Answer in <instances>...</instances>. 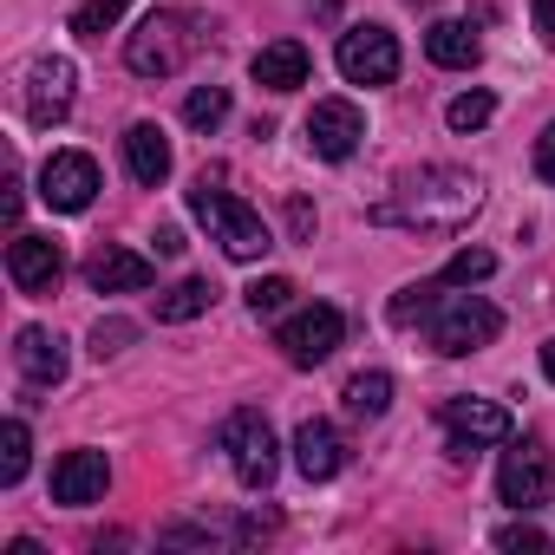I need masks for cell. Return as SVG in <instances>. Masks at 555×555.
Instances as JSON below:
<instances>
[{
    "mask_svg": "<svg viewBox=\"0 0 555 555\" xmlns=\"http://www.w3.org/2000/svg\"><path fill=\"white\" fill-rule=\"evenodd\" d=\"M222 118H229V92H222V86H196V92L183 99V125H190V131H216Z\"/></svg>",
    "mask_w": 555,
    "mask_h": 555,
    "instance_id": "cell-25",
    "label": "cell"
},
{
    "mask_svg": "<svg viewBox=\"0 0 555 555\" xmlns=\"http://www.w3.org/2000/svg\"><path fill=\"white\" fill-rule=\"evenodd\" d=\"M496 548H509V555H542L548 535H542L535 522H509V529H496Z\"/></svg>",
    "mask_w": 555,
    "mask_h": 555,
    "instance_id": "cell-30",
    "label": "cell"
},
{
    "mask_svg": "<svg viewBox=\"0 0 555 555\" xmlns=\"http://www.w3.org/2000/svg\"><path fill=\"white\" fill-rule=\"evenodd\" d=\"M209 301H216V288L203 282V274H190V282H177V288H164L157 295V321H196V314H209Z\"/></svg>",
    "mask_w": 555,
    "mask_h": 555,
    "instance_id": "cell-21",
    "label": "cell"
},
{
    "mask_svg": "<svg viewBox=\"0 0 555 555\" xmlns=\"http://www.w3.org/2000/svg\"><path fill=\"white\" fill-rule=\"evenodd\" d=\"M334 60L347 73V86H392L399 79V40L386 27H347Z\"/></svg>",
    "mask_w": 555,
    "mask_h": 555,
    "instance_id": "cell-8",
    "label": "cell"
},
{
    "mask_svg": "<svg viewBox=\"0 0 555 555\" xmlns=\"http://www.w3.org/2000/svg\"><path fill=\"white\" fill-rule=\"evenodd\" d=\"M157 255H183V235L177 229H157Z\"/></svg>",
    "mask_w": 555,
    "mask_h": 555,
    "instance_id": "cell-33",
    "label": "cell"
},
{
    "mask_svg": "<svg viewBox=\"0 0 555 555\" xmlns=\"http://www.w3.org/2000/svg\"><path fill=\"white\" fill-rule=\"evenodd\" d=\"M360 138H366V118H360L353 99H321V105L308 112V144H314V157L340 164V157L360 151Z\"/></svg>",
    "mask_w": 555,
    "mask_h": 555,
    "instance_id": "cell-11",
    "label": "cell"
},
{
    "mask_svg": "<svg viewBox=\"0 0 555 555\" xmlns=\"http://www.w3.org/2000/svg\"><path fill=\"white\" fill-rule=\"evenodd\" d=\"M535 177H542V183H555V125L535 138Z\"/></svg>",
    "mask_w": 555,
    "mask_h": 555,
    "instance_id": "cell-31",
    "label": "cell"
},
{
    "mask_svg": "<svg viewBox=\"0 0 555 555\" xmlns=\"http://www.w3.org/2000/svg\"><path fill=\"white\" fill-rule=\"evenodd\" d=\"M14 366L34 379V386H60L66 379V340L53 334V327H21V340H14Z\"/></svg>",
    "mask_w": 555,
    "mask_h": 555,
    "instance_id": "cell-16",
    "label": "cell"
},
{
    "mask_svg": "<svg viewBox=\"0 0 555 555\" xmlns=\"http://www.w3.org/2000/svg\"><path fill=\"white\" fill-rule=\"evenodd\" d=\"M340 334H347L340 308L314 301V308H301V314H288V321H282V334H274V347L288 353V366H321V360H334Z\"/></svg>",
    "mask_w": 555,
    "mask_h": 555,
    "instance_id": "cell-7",
    "label": "cell"
},
{
    "mask_svg": "<svg viewBox=\"0 0 555 555\" xmlns=\"http://www.w3.org/2000/svg\"><path fill=\"white\" fill-rule=\"evenodd\" d=\"M535 27H542V40H555V0H535Z\"/></svg>",
    "mask_w": 555,
    "mask_h": 555,
    "instance_id": "cell-32",
    "label": "cell"
},
{
    "mask_svg": "<svg viewBox=\"0 0 555 555\" xmlns=\"http://www.w3.org/2000/svg\"><path fill=\"white\" fill-rule=\"evenodd\" d=\"M203 21L196 14H183V8H164V14H151L131 40H125V66L138 73V79H170V73H183L196 53H203Z\"/></svg>",
    "mask_w": 555,
    "mask_h": 555,
    "instance_id": "cell-2",
    "label": "cell"
},
{
    "mask_svg": "<svg viewBox=\"0 0 555 555\" xmlns=\"http://www.w3.org/2000/svg\"><path fill=\"white\" fill-rule=\"evenodd\" d=\"M496 334H503V314H496L483 295H444V301L431 308V347H438L444 360L483 353Z\"/></svg>",
    "mask_w": 555,
    "mask_h": 555,
    "instance_id": "cell-4",
    "label": "cell"
},
{
    "mask_svg": "<svg viewBox=\"0 0 555 555\" xmlns=\"http://www.w3.org/2000/svg\"><path fill=\"white\" fill-rule=\"evenodd\" d=\"M222 451H229V464H235V477H242L248 490H268L274 470H282V444H274V431H268L261 412H229Z\"/></svg>",
    "mask_w": 555,
    "mask_h": 555,
    "instance_id": "cell-5",
    "label": "cell"
},
{
    "mask_svg": "<svg viewBox=\"0 0 555 555\" xmlns=\"http://www.w3.org/2000/svg\"><path fill=\"white\" fill-rule=\"evenodd\" d=\"M490 268H496V255H490V248H457V255L444 261L438 282H444V288H477V282H490Z\"/></svg>",
    "mask_w": 555,
    "mask_h": 555,
    "instance_id": "cell-24",
    "label": "cell"
},
{
    "mask_svg": "<svg viewBox=\"0 0 555 555\" xmlns=\"http://www.w3.org/2000/svg\"><path fill=\"white\" fill-rule=\"evenodd\" d=\"M425 53H431V66H451V73H464V66H477L483 40H477V27H470V21H438V27L425 34Z\"/></svg>",
    "mask_w": 555,
    "mask_h": 555,
    "instance_id": "cell-20",
    "label": "cell"
},
{
    "mask_svg": "<svg viewBox=\"0 0 555 555\" xmlns=\"http://www.w3.org/2000/svg\"><path fill=\"white\" fill-rule=\"evenodd\" d=\"M8 274H14V288L21 295H53L60 288V274H66V255L53 235H14L8 248Z\"/></svg>",
    "mask_w": 555,
    "mask_h": 555,
    "instance_id": "cell-12",
    "label": "cell"
},
{
    "mask_svg": "<svg viewBox=\"0 0 555 555\" xmlns=\"http://www.w3.org/2000/svg\"><path fill=\"white\" fill-rule=\"evenodd\" d=\"M477 203H483V183L470 170H444L438 164V170L405 177L392 190V203H379L373 216L379 222H405V229H457V222L477 216Z\"/></svg>",
    "mask_w": 555,
    "mask_h": 555,
    "instance_id": "cell-1",
    "label": "cell"
},
{
    "mask_svg": "<svg viewBox=\"0 0 555 555\" xmlns=\"http://www.w3.org/2000/svg\"><path fill=\"white\" fill-rule=\"evenodd\" d=\"M131 340H138V327H131V321H99V327H92V353H99V360L125 353Z\"/></svg>",
    "mask_w": 555,
    "mask_h": 555,
    "instance_id": "cell-29",
    "label": "cell"
},
{
    "mask_svg": "<svg viewBox=\"0 0 555 555\" xmlns=\"http://www.w3.org/2000/svg\"><path fill=\"white\" fill-rule=\"evenodd\" d=\"M105 483H112L105 451H66V457L53 464V503H66V509L105 503Z\"/></svg>",
    "mask_w": 555,
    "mask_h": 555,
    "instance_id": "cell-14",
    "label": "cell"
},
{
    "mask_svg": "<svg viewBox=\"0 0 555 555\" xmlns=\"http://www.w3.org/2000/svg\"><path fill=\"white\" fill-rule=\"evenodd\" d=\"M340 464H347V444H340V431H334L327 418H308V425L295 431V470H301L308 483H327Z\"/></svg>",
    "mask_w": 555,
    "mask_h": 555,
    "instance_id": "cell-17",
    "label": "cell"
},
{
    "mask_svg": "<svg viewBox=\"0 0 555 555\" xmlns=\"http://www.w3.org/2000/svg\"><path fill=\"white\" fill-rule=\"evenodd\" d=\"M255 86L268 92H301L308 86V47L301 40H274L255 53Z\"/></svg>",
    "mask_w": 555,
    "mask_h": 555,
    "instance_id": "cell-18",
    "label": "cell"
},
{
    "mask_svg": "<svg viewBox=\"0 0 555 555\" xmlns=\"http://www.w3.org/2000/svg\"><path fill=\"white\" fill-rule=\"evenodd\" d=\"M295 301V282H288V274H261V282H248V308L255 314H282Z\"/></svg>",
    "mask_w": 555,
    "mask_h": 555,
    "instance_id": "cell-27",
    "label": "cell"
},
{
    "mask_svg": "<svg viewBox=\"0 0 555 555\" xmlns=\"http://www.w3.org/2000/svg\"><path fill=\"white\" fill-rule=\"evenodd\" d=\"M86 282H92L99 295H138V288L157 282V268H151V255H138V248H99V255L86 261Z\"/></svg>",
    "mask_w": 555,
    "mask_h": 555,
    "instance_id": "cell-15",
    "label": "cell"
},
{
    "mask_svg": "<svg viewBox=\"0 0 555 555\" xmlns=\"http://www.w3.org/2000/svg\"><path fill=\"white\" fill-rule=\"evenodd\" d=\"M27 457H34V438H27L21 418H8V425H0V483H21Z\"/></svg>",
    "mask_w": 555,
    "mask_h": 555,
    "instance_id": "cell-23",
    "label": "cell"
},
{
    "mask_svg": "<svg viewBox=\"0 0 555 555\" xmlns=\"http://www.w3.org/2000/svg\"><path fill=\"white\" fill-rule=\"evenodd\" d=\"M190 209H196V222L222 242V255H229V261H255V255H268V248H274L268 222H261L248 203H235L229 190H209V177L190 190Z\"/></svg>",
    "mask_w": 555,
    "mask_h": 555,
    "instance_id": "cell-3",
    "label": "cell"
},
{
    "mask_svg": "<svg viewBox=\"0 0 555 555\" xmlns=\"http://www.w3.org/2000/svg\"><path fill=\"white\" fill-rule=\"evenodd\" d=\"M40 196H47V209H66V216L92 209V196H99V164H92L86 151H53V157L40 164Z\"/></svg>",
    "mask_w": 555,
    "mask_h": 555,
    "instance_id": "cell-9",
    "label": "cell"
},
{
    "mask_svg": "<svg viewBox=\"0 0 555 555\" xmlns=\"http://www.w3.org/2000/svg\"><path fill=\"white\" fill-rule=\"evenodd\" d=\"M444 425H451V457H470V444H503L509 438V412L490 405V399H451Z\"/></svg>",
    "mask_w": 555,
    "mask_h": 555,
    "instance_id": "cell-13",
    "label": "cell"
},
{
    "mask_svg": "<svg viewBox=\"0 0 555 555\" xmlns=\"http://www.w3.org/2000/svg\"><path fill=\"white\" fill-rule=\"evenodd\" d=\"M392 405V379L386 373H360V379H347V412L353 418H379Z\"/></svg>",
    "mask_w": 555,
    "mask_h": 555,
    "instance_id": "cell-22",
    "label": "cell"
},
{
    "mask_svg": "<svg viewBox=\"0 0 555 555\" xmlns=\"http://www.w3.org/2000/svg\"><path fill=\"white\" fill-rule=\"evenodd\" d=\"M542 373H548V379H555V340H548V347H542Z\"/></svg>",
    "mask_w": 555,
    "mask_h": 555,
    "instance_id": "cell-34",
    "label": "cell"
},
{
    "mask_svg": "<svg viewBox=\"0 0 555 555\" xmlns=\"http://www.w3.org/2000/svg\"><path fill=\"white\" fill-rule=\"evenodd\" d=\"M125 164H131L138 183L157 190V183L170 177V138H164L157 125H131V131H125Z\"/></svg>",
    "mask_w": 555,
    "mask_h": 555,
    "instance_id": "cell-19",
    "label": "cell"
},
{
    "mask_svg": "<svg viewBox=\"0 0 555 555\" xmlns=\"http://www.w3.org/2000/svg\"><path fill=\"white\" fill-rule=\"evenodd\" d=\"M490 118H496V99H490V92H464V99H451V112H444L451 131H483Z\"/></svg>",
    "mask_w": 555,
    "mask_h": 555,
    "instance_id": "cell-26",
    "label": "cell"
},
{
    "mask_svg": "<svg viewBox=\"0 0 555 555\" xmlns=\"http://www.w3.org/2000/svg\"><path fill=\"white\" fill-rule=\"evenodd\" d=\"M73 86H79L73 60H60V53L34 60V66H27V118H34L40 131H53V125L73 112Z\"/></svg>",
    "mask_w": 555,
    "mask_h": 555,
    "instance_id": "cell-10",
    "label": "cell"
},
{
    "mask_svg": "<svg viewBox=\"0 0 555 555\" xmlns=\"http://www.w3.org/2000/svg\"><path fill=\"white\" fill-rule=\"evenodd\" d=\"M125 8H131V0H86V8L73 14V34H79V40H99V34H105Z\"/></svg>",
    "mask_w": 555,
    "mask_h": 555,
    "instance_id": "cell-28",
    "label": "cell"
},
{
    "mask_svg": "<svg viewBox=\"0 0 555 555\" xmlns=\"http://www.w3.org/2000/svg\"><path fill=\"white\" fill-rule=\"evenodd\" d=\"M496 496L509 503V509H542L548 496H555V464H548V451L542 444H509L503 451V464H496Z\"/></svg>",
    "mask_w": 555,
    "mask_h": 555,
    "instance_id": "cell-6",
    "label": "cell"
}]
</instances>
